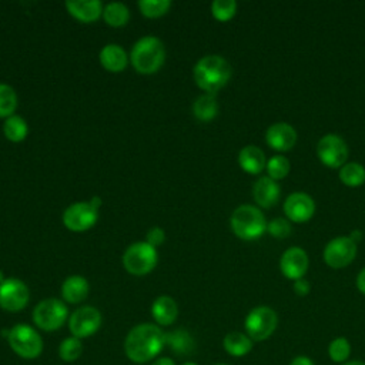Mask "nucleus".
Here are the masks:
<instances>
[{"label":"nucleus","instance_id":"nucleus-1","mask_svg":"<svg viewBox=\"0 0 365 365\" xmlns=\"http://www.w3.org/2000/svg\"><path fill=\"white\" fill-rule=\"evenodd\" d=\"M164 345V332L158 325L138 324L127 334L124 351L130 361L144 364L154 359Z\"/></svg>","mask_w":365,"mask_h":365},{"label":"nucleus","instance_id":"nucleus-2","mask_svg":"<svg viewBox=\"0 0 365 365\" xmlns=\"http://www.w3.org/2000/svg\"><path fill=\"white\" fill-rule=\"evenodd\" d=\"M230 78L231 66L218 54L204 56L194 67V80L201 90L207 91V94H215Z\"/></svg>","mask_w":365,"mask_h":365},{"label":"nucleus","instance_id":"nucleus-3","mask_svg":"<svg viewBox=\"0 0 365 365\" xmlns=\"http://www.w3.org/2000/svg\"><path fill=\"white\" fill-rule=\"evenodd\" d=\"M165 60V48L160 38L145 36L131 50V64L141 74H153L160 70Z\"/></svg>","mask_w":365,"mask_h":365},{"label":"nucleus","instance_id":"nucleus-4","mask_svg":"<svg viewBox=\"0 0 365 365\" xmlns=\"http://www.w3.org/2000/svg\"><path fill=\"white\" fill-rule=\"evenodd\" d=\"M232 232L244 240L252 241L267 231V221L262 211L254 205L242 204L234 210L230 218Z\"/></svg>","mask_w":365,"mask_h":365},{"label":"nucleus","instance_id":"nucleus-5","mask_svg":"<svg viewBox=\"0 0 365 365\" xmlns=\"http://www.w3.org/2000/svg\"><path fill=\"white\" fill-rule=\"evenodd\" d=\"M9 345L14 354L24 359H34L43 351V339L38 332L26 324H17L9 331Z\"/></svg>","mask_w":365,"mask_h":365},{"label":"nucleus","instance_id":"nucleus-6","mask_svg":"<svg viewBox=\"0 0 365 365\" xmlns=\"http://www.w3.org/2000/svg\"><path fill=\"white\" fill-rule=\"evenodd\" d=\"M277 325L278 315L272 308L267 305H259L251 309L244 322L247 335L257 342L268 339L277 329Z\"/></svg>","mask_w":365,"mask_h":365},{"label":"nucleus","instance_id":"nucleus-7","mask_svg":"<svg viewBox=\"0 0 365 365\" xmlns=\"http://www.w3.org/2000/svg\"><path fill=\"white\" fill-rule=\"evenodd\" d=\"M157 251L148 242H134L125 250L123 255L124 268L137 277L153 271L157 265Z\"/></svg>","mask_w":365,"mask_h":365},{"label":"nucleus","instance_id":"nucleus-8","mask_svg":"<svg viewBox=\"0 0 365 365\" xmlns=\"http://www.w3.org/2000/svg\"><path fill=\"white\" fill-rule=\"evenodd\" d=\"M68 315L67 307L57 298L40 301L33 309V321L43 331H56L63 327Z\"/></svg>","mask_w":365,"mask_h":365},{"label":"nucleus","instance_id":"nucleus-9","mask_svg":"<svg viewBox=\"0 0 365 365\" xmlns=\"http://www.w3.org/2000/svg\"><path fill=\"white\" fill-rule=\"evenodd\" d=\"M348 145L338 134H325L317 144V155L319 161L331 168H341L348 160Z\"/></svg>","mask_w":365,"mask_h":365},{"label":"nucleus","instance_id":"nucleus-10","mask_svg":"<svg viewBox=\"0 0 365 365\" xmlns=\"http://www.w3.org/2000/svg\"><path fill=\"white\" fill-rule=\"evenodd\" d=\"M98 218V208L90 201H78L70 204L63 212L64 225L74 232H81L91 228Z\"/></svg>","mask_w":365,"mask_h":365},{"label":"nucleus","instance_id":"nucleus-11","mask_svg":"<svg viewBox=\"0 0 365 365\" xmlns=\"http://www.w3.org/2000/svg\"><path fill=\"white\" fill-rule=\"evenodd\" d=\"M356 255V244L348 237L332 238L324 248V261L328 267L339 269L349 265Z\"/></svg>","mask_w":365,"mask_h":365},{"label":"nucleus","instance_id":"nucleus-12","mask_svg":"<svg viewBox=\"0 0 365 365\" xmlns=\"http://www.w3.org/2000/svg\"><path fill=\"white\" fill-rule=\"evenodd\" d=\"M101 325V314L91 305L77 308L68 318V328L71 336L78 339L91 336L98 331Z\"/></svg>","mask_w":365,"mask_h":365},{"label":"nucleus","instance_id":"nucleus-13","mask_svg":"<svg viewBox=\"0 0 365 365\" xmlns=\"http://www.w3.org/2000/svg\"><path fill=\"white\" fill-rule=\"evenodd\" d=\"M29 288L17 278H6L0 285V307L9 312L21 311L29 302Z\"/></svg>","mask_w":365,"mask_h":365},{"label":"nucleus","instance_id":"nucleus-14","mask_svg":"<svg viewBox=\"0 0 365 365\" xmlns=\"http://www.w3.org/2000/svg\"><path fill=\"white\" fill-rule=\"evenodd\" d=\"M284 212L294 222H307L315 212L312 197L302 191L291 192L284 202Z\"/></svg>","mask_w":365,"mask_h":365},{"label":"nucleus","instance_id":"nucleus-15","mask_svg":"<svg viewBox=\"0 0 365 365\" xmlns=\"http://www.w3.org/2000/svg\"><path fill=\"white\" fill-rule=\"evenodd\" d=\"M309 259L301 247H289L279 259V268L285 278L297 281L304 278L308 271Z\"/></svg>","mask_w":365,"mask_h":365},{"label":"nucleus","instance_id":"nucleus-16","mask_svg":"<svg viewBox=\"0 0 365 365\" xmlns=\"http://www.w3.org/2000/svg\"><path fill=\"white\" fill-rule=\"evenodd\" d=\"M265 141L275 151H289L297 143V131L288 123H274L265 133Z\"/></svg>","mask_w":365,"mask_h":365},{"label":"nucleus","instance_id":"nucleus-17","mask_svg":"<svg viewBox=\"0 0 365 365\" xmlns=\"http://www.w3.org/2000/svg\"><path fill=\"white\" fill-rule=\"evenodd\" d=\"M281 194V188L278 182L268 175L261 177L255 181L252 187V195L255 202L262 208H271L277 204Z\"/></svg>","mask_w":365,"mask_h":365},{"label":"nucleus","instance_id":"nucleus-18","mask_svg":"<svg viewBox=\"0 0 365 365\" xmlns=\"http://www.w3.org/2000/svg\"><path fill=\"white\" fill-rule=\"evenodd\" d=\"M67 11L77 20L91 23L103 14V4L98 0H68L66 1Z\"/></svg>","mask_w":365,"mask_h":365},{"label":"nucleus","instance_id":"nucleus-19","mask_svg":"<svg viewBox=\"0 0 365 365\" xmlns=\"http://www.w3.org/2000/svg\"><path fill=\"white\" fill-rule=\"evenodd\" d=\"M164 342L178 356H190L195 351V341L184 328L164 332Z\"/></svg>","mask_w":365,"mask_h":365},{"label":"nucleus","instance_id":"nucleus-20","mask_svg":"<svg viewBox=\"0 0 365 365\" xmlns=\"http://www.w3.org/2000/svg\"><path fill=\"white\" fill-rule=\"evenodd\" d=\"M151 315L158 325H171L178 317L177 302L168 295H160L151 305Z\"/></svg>","mask_w":365,"mask_h":365},{"label":"nucleus","instance_id":"nucleus-21","mask_svg":"<svg viewBox=\"0 0 365 365\" xmlns=\"http://www.w3.org/2000/svg\"><path fill=\"white\" fill-rule=\"evenodd\" d=\"M238 163L240 167L248 174H259L267 165L265 154L257 145H245L241 148L238 154Z\"/></svg>","mask_w":365,"mask_h":365},{"label":"nucleus","instance_id":"nucleus-22","mask_svg":"<svg viewBox=\"0 0 365 365\" xmlns=\"http://www.w3.org/2000/svg\"><path fill=\"white\" fill-rule=\"evenodd\" d=\"M127 61H128V57L124 48L120 47L118 44H114V43L107 44L100 51L101 66L111 73L123 71L127 67Z\"/></svg>","mask_w":365,"mask_h":365},{"label":"nucleus","instance_id":"nucleus-23","mask_svg":"<svg viewBox=\"0 0 365 365\" xmlns=\"http://www.w3.org/2000/svg\"><path fill=\"white\" fill-rule=\"evenodd\" d=\"M88 295V281L80 275H71L61 285V297L66 302L78 304Z\"/></svg>","mask_w":365,"mask_h":365},{"label":"nucleus","instance_id":"nucleus-24","mask_svg":"<svg viewBox=\"0 0 365 365\" xmlns=\"http://www.w3.org/2000/svg\"><path fill=\"white\" fill-rule=\"evenodd\" d=\"M222 346L232 356H244L252 349V339L242 332H230L222 339Z\"/></svg>","mask_w":365,"mask_h":365},{"label":"nucleus","instance_id":"nucleus-25","mask_svg":"<svg viewBox=\"0 0 365 365\" xmlns=\"http://www.w3.org/2000/svg\"><path fill=\"white\" fill-rule=\"evenodd\" d=\"M192 113L200 121H210L218 113V103L214 94H202L195 98L192 104Z\"/></svg>","mask_w":365,"mask_h":365},{"label":"nucleus","instance_id":"nucleus-26","mask_svg":"<svg viewBox=\"0 0 365 365\" xmlns=\"http://www.w3.org/2000/svg\"><path fill=\"white\" fill-rule=\"evenodd\" d=\"M104 21L111 27H123L128 23L130 11L124 3L111 1L103 9Z\"/></svg>","mask_w":365,"mask_h":365},{"label":"nucleus","instance_id":"nucleus-27","mask_svg":"<svg viewBox=\"0 0 365 365\" xmlns=\"http://www.w3.org/2000/svg\"><path fill=\"white\" fill-rule=\"evenodd\" d=\"M339 180L346 187H359L365 182V167L359 163H345L339 168Z\"/></svg>","mask_w":365,"mask_h":365},{"label":"nucleus","instance_id":"nucleus-28","mask_svg":"<svg viewBox=\"0 0 365 365\" xmlns=\"http://www.w3.org/2000/svg\"><path fill=\"white\" fill-rule=\"evenodd\" d=\"M3 133L7 140L13 143H20L26 138L29 127L24 118H21L20 115H10L9 118H6L3 124Z\"/></svg>","mask_w":365,"mask_h":365},{"label":"nucleus","instance_id":"nucleus-29","mask_svg":"<svg viewBox=\"0 0 365 365\" xmlns=\"http://www.w3.org/2000/svg\"><path fill=\"white\" fill-rule=\"evenodd\" d=\"M17 108V94L14 88L9 84L0 83V117L9 118L14 115Z\"/></svg>","mask_w":365,"mask_h":365},{"label":"nucleus","instance_id":"nucleus-30","mask_svg":"<svg viewBox=\"0 0 365 365\" xmlns=\"http://www.w3.org/2000/svg\"><path fill=\"white\" fill-rule=\"evenodd\" d=\"M83 354V344L81 339L76 336H68L61 341L58 346V356L64 362H74L77 361Z\"/></svg>","mask_w":365,"mask_h":365},{"label":"nucleus","instance_id":"nucleus-31","mask_svg":"<svg viewBox=\"0 0 365 365\" xmlns=\"http://www.w3.org/2000/svg\"><path fill=\"white\" fill-rule=\"evenodd\" d=\"M328 355L334 362H338V364L346 362L351 355L349 341L344 336H338V338L332 339L328 345Z\"/></svg>","mask_w":365,"mask_h":365},{"label":"nucleus","instance_id":"nucleus-32","mask_svg":"<svg viewBox=\"0 0 365 365\" xmlns=\"http://www.w3.org/2000/svg\"><path fill=\"white\" fill-rule=\"evenodd\" d=\"M138 7L141 14L150 19H155L165 14L170 10L171 1L170 0H140Z\"/></svg>","mask_w":365,"mask_h":365},{"label":"nucleus","instance_id":"nucleus-33","mask_svg":"<svg viewBox=\"0 0 365 365\" xmlns=\"http://www.w3.org/2000/svg\"><path fill=\"white\" fill-rule=\"evenodd\" d=\"M265 168L268 171V177L278 181L288 175L291 165L288 158H285L284 155H274L267 161Z\"/></svg>","mask_w":365,"mask_h":365},{"label":"nucleus","instance_id":"nucleus-34","mask_svg":"<svg viewBox=\"0 0 365 365\" xmlns=\"http://www.w3.org/2000/svg\"><path fill=\"white\" fill-rule=\"evenodd\" d=\"M237 11V3L234 0H214L211 4L212 16L220 21H228Z\"/></svg>","mask_w":365,"mask_h":365},{"label":"nucleus","instance_id":"nucleus-35","mask_svg":"<svg viewBox=\"0 0 365 365\" xmlns=\"http://www.w3.org/2000/svg\"><path fill=\"white\" fill-rule=\"evenodd\" d=\"M267 231L272 237H275L278 240H282V238H287L291 234V224L285 218H274L272 221H269L267 224Z\"/></svg>","mask_w":365,"mask_h":365},{"label":"nucleus","instance_id":"nucleus-36","mask_svg":"<svg viewBox=\"0 0 365 365\" xmlns=\"http://www.w3.org/2000/svg\"><path fill=\"white\" fill-rule=\"evenodd\" d=\"M145 240H147L145 242H148L150 245H153V247L155 248L157 245H160V244L164 242V240H165V232H164L163 228H160V227H153V228H150V231L147 232Z\"/></svg>","mask_w":365,"mask_h":365},{"label":"nucleus","instance_id":"nucleus-37","mask_svg":"<svg viewBox=\"0 0 365 365\" xmlns=\"http://www.w3.org/2000/svg\"><path fill=\"white\" fill-rule=\"evenodd\" d=\"M294 292L297 294V295H299V297H305L308 292H309V289H311V285H309V282L305 279V278H301V279H297V281H294Z\"/></svg>","mask_w":365,"mask_h":365},{"label":"nucleus","instance_id":"nucleus-38","mask_svg":"<svg viewBox=\"0 0 365 365\" xmlns=\"http://www.w3.org/2000/svg\"><path fill=\"white\" fill-rule=\"evenodd\" d=\"M289 365H314L312 359L308 358V356H304V355H299V356H295Z\"/></svg>","mask_w":365,"mask_h":365},{"label":"nucleus","instance_id":"nucleus-39","mask_svg":"<svg viewBox=\"0 0 365 365\" xmlns=\"http://www.w3.org/2000/svg\"><path fill=\"white\" fill-rule=\"evenodd\" d=\"M356 287L365 295V268H362L356 277Z\"/></svg>","mask_w":365,"mask_h":365},{"label":"nucleus","instance_id":"nucleus-40","mask_svg":"<svg viewBox=\"0 0 365 365\" xmlns=\"http://www.w3.org/2000/svg\"><path fill=\"white\" fill-rule=\"evenodd\" d=\"M151 365H175V362L171 359V358H167V356H161L158 359H155Z\"/></svg>","mask_w":365,"mask_h":365},{"label":"nucleus","instance_id":"nucleus-41","mask_svg":"<svg viewBox=\"0 0 365 365\" xmlns=\"http://www.w3.org/2000/svg\"><path fill=\"white\" fill-rule=\"evenodd\" d=\"M355 244H358L361 240H362V231L361 230H354V231H351V234L348 235Z\"/></svg>","mask_w":365,"mask_h":365},{"label":"nucleus","instance_id":"nucleus-42","mask_svg":"<svg viewBox=\"0 0 365 365\" xmlns=\"http://www.w3.org/2000/svg\"><path fill=\"white\" fill-rule=\"evenodd\" d=\"M341 365H365V362H362V361H346Z\"/></svg>","mask_w":365,"mask_h":365},{"label":"nucleus","instance_id":"nucleus-43","mask_svg":"<svg viewBox=\"0 0 365 365\" xmlns=\"http://www.w3.org/2000/svg\"><path fill=\"white\" fill-rule=\"evenodd\" d=\"M4 279H6V278H4V274H3V271L0 269V285L4 282Z\"/></svg>","mask_w":365,"mask_h":365},{"label":"nucleus","instance_id":"nucleus-44","mask_svg":"<svg viewBox=\"0 0 365 365\" xmlns=\"http://www.w3.org/2000/svg\"><path fill=\"white\" fill-rule=\"evenodd\" d=\"M182 365H198V364H195V362H192V361H187V362H184Z\"/></svg>","mask_w":365,"mask_h":365},{"label":"nucleus","instance_id":"nucleus-45","mask_svg":"<svg viewBox=\"0 0 365 365\" xmlns=\"http://www.w3.org/2000/svg\"><path fill=\"white\" fill-rule=\"evenodd\" d=\"M215 365H228V364H215Z\"/></svg>","mask_w":365,"mask_h":365}]
</instances>
